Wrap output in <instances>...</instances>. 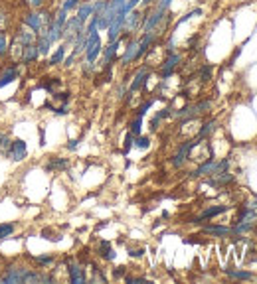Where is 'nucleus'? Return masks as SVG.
<instances>
[{
	"instance_id": "nucleus-1",
	"label": "nucleus",
	"mask_w": 257,
	"mask_h": 284,
	"mask_svg": "<svg viewBox=\"0 0 257 284\" xmlns=\"http://www.w3.org/2000/svg\"><path fill=\"white\" fill-rule=\"evenodd\" d=\"M54 20V14L49 10H30V12H24L22 14V24L24 28H30L34 34H40L42 30H46L47 26Z\"/></svg>"
},
{
	"instance_id": "nucleus-2",
	"label": "nucleus",
	"mask_w": 257,
	"mask_h": 284,
	"mask_svg": "<svg viewBox=\"0 0 257 284\" xmlns=\"http://www.w3.org/2000/svg\"><path fill=\"white\" fill-rule=\"evenodd\" d=\"M28 274H30V266L26 264H8L2 274H0V282L4 284H26L28 280Z\"/></svg>"
},
{
	"instance_id": "nucleus-3",
	"label": "nucleus",
	"mask_w": 257,
	"mask_h": 284,
	"mask_svg": "<svg viewBox=\"0 0 257 284\" xmlns=\"http://www.w3.org/2000/svg\"><path fill=\"white\" fill-rule=\"evenodd\" d=\"M200 144H202V140H198L196 136H194L192 140L182 142V144L178 146V150L174 152V156L170 158V164H172V168L180 170V168H182V166H184L188 160H190V154H192V150H194L196 146H200Z\"/></svg>"
},
{
	"instance_id": "nucleus-4",
	"label": "nucleus",
	"mask_w": 257,
	"mask_h": 284,
	"mask_svg": "<svg viewBox=\"0 0 257 284\" xmlns=\"http://www.w3.org/2000/svg\"><path fill=\"white\" fill-rule=\"evenodd\" d=\"M150 79V65H142L139 69L135 71V75H133V81L129 83V89H127V93H125V101L129 103L135 93H139L140 89L146 85V81Z\"/></svg>"
},
{
	"instance_id": "nucleus-5",
	"label": "nucleus",
	"mask_w": 257,
	"mask_h": 284,
	"mask_svg": "<svg viewBox=\"0 0 257 284\" xmlns=\"http://www.w3.org/2000/svg\"><path fill=\"white\" fill-rule=\"evenodd\" d=\"M83 28H85V22H81L77 16H71V18H68V22H66V26H64V36H62L64 44L73 46V42H75L77 34H79Z\"/></svg>"
},
{
	"instance_id": "nucleus-6",
	"label": "nucleus",
	"mask_w": 257,
	"mask_h": 284,
	"mask_svg": "<svg viewBox=\"0 0 257 284\" xmlns=\"http://www.w3.org/2000/svg\"><path fill=\"white\" fill-rule=\"evenodd\" d=\"M4 156L10 162H22V160H26V156H28V144H26V140H22V138H12L10 148H8V152Z\"/></svg>"
},
{
	"instance_id": "nucleus-7",
	"label": "nucleus",
	"mask_w": 257,
	"mask_h": 284,
	"mask_svg": "<svg viewBox=\"0 0 257 284\" xmlns=\"http://www.w3.org/2000/svg\"><path fill=\"white\" fill-rule=\"evenodd\" d=\"M180 61H182V55L178 53V51H172V53H166V57H164V61L161 63V77L163 79H170L172 75H174V71L176 67L180 65Z\"/></svg>"
},
{
	"instance_id": "nucleus-8",
	"label": "nucleus",
	"mask_w": 257,
	"mask_h": 284,
	"mask_svg": "<svg viewBox=\"0 0 257 284\" xmlns=\"http://www.w3.org/2000/svg\"><path fill=\"white\" fill-rule=\"evenodd\" d=\"M125 40L119 36V40H115V42H109V46L103 47V57H101V63H103V69H109L115 61H117V53H119V47H121V44H123Z\"/></svg>"
},
{
	"instance_id": "nucleus-9",
	"label": "nucleus",
	"mask_w": 257,
	"mask_h": 284,
	"mask_svg": "<svg viewBox=\"0 0 257 284\" xmlns=\"http://www.w3.org/2000/svg\"><path fill=\"white\" fill-rule=\"evenodd\" d=\"M230 207H232V205H212V207H206V209L200 213L198 217L190 219L188 223H194V225H204L208 219H214V217H218V215H222V213L230 211Z\"/></svg>"
},
{
	"instance_id": "nucleus-10",
	"label": "nucleus",
	"mask_w": 257,
	"mask_h": 284,
	"mask_svg": "<svg viewBox=\"0 0 257 284\" xmlns=\"http://www.w3.org/2000/svg\"><path fill=\"white\" fill-rule=\"evenodd\" d=\"M164 16H166V12L164 10H152L150 14H144V22H142V34L144 32H157V28L164 22Z\"/></svg>"
},
{
	"instance_id": "nucleus-11",
	"label": "nucleus",
	"mask_w": 257,
	"mask_h": 284,
	"mask_svg": "<svg viewBox=\"0 0 257 284\" xmlns=\"http://www.w3.org/2000/svg\"><path fill=\"white\" fill-rule=\"evenodd\" d=\"M66 270H68V280L71 284H83L87 282V274H85V268L79 264V262H75V260H71L66 264Z\"/></svg>"
},
{
	"instance_id": "nucleus-12",
	"label": "nucleus",
	"mask_w": 257,
	"mask_h": 284,
	"mask_svg": "<svg viewBox=\"0 0 257 284\" xmlns=\"http://www.w3.org/2000/svg\"><path fill=\"white\" fill-rule=\"evenodd\" d=\"M214 174H216V156H210V158H206L202 164L198 166L196 170L190 172V180L208 178V176H214Z\"/></svg>"
},
{
	"instance_id": "nucleus-13",
	"label": "nucleus",
	"mask_w": 257,
	"mask_h": 284,
	"mask_svg": "<svg viewBox=\"0 0 257 284\" xmlns=\"http://www.w3.org/2000/svg\"><path fill=\"white\" fill-rule=\"evenodd\" d=\"M40 49L36 47V44H30V46H24L20 51V57H18V63L22 65H32V63H38L40 61Z\"/></svg>"
},
{
	"instance_id": "nucleus-14",
	"label": "nucleus",
	"mask_w": 257,
	"mask_h": 284,
	"mask_svg": "<svg viewBox=\"0 0 257 284\" xmlns=\"http://www.w3.org/2000/svg\"><path fill=\"white\" fill-rule=\"evenodd\" d=\"M235 182V174H230L228 170L226 172H220V174H216V176H208V180H206V184L212 186V188H226V186H230V184H234Z\"/></svg>"
},
{
	"instance_id": "nucleus-15",
	"label": "nucleus",
	"mask_w": 257,
	"mask_h": 284,
	"mask_svg": "<svg viewBox=\"0 0 257 284\" xmlns=\"http://www.w3.org/2000/svg\"><path fill=\"white\" fill-rule=\"evenodd\" d=\"M137 47H139V38L131 36V38H129V42H127V47H125V53H123V57H121V65H123V67H127V65H131V63H135Z\"/></svg>"
},
{
	"instance_id": "nucleus-16",
	"label": "nucleus",
	"mask_w": 257,
	"mask_h": 284,
	"mask_svg": "<svg viewBox=\"0 0 257 284\" xmlns=\"http://www.w3.org/2000/svg\"><path fill=\"white\" fill-rule=\"evenodd\" d=\"M18 75H20V71H18V63L16 61L4 65V69L0 73V89L6 87V85H10V83H14L18 79Z\"/></svg>"
},
{
	"instance_id": "nucleus-17",
	"label": "nucleus",
	"mask_w": 257,
	"mask_h": 284,
	"mask_svg": "<svg viewBox=\"0 0 257 284\" xmlns=\"http://www.w3.org/2000/svg\"><path fill=\"white\" fill-rule=\"evenodd\" d=\"M70 168V158H66V156H49L47 158V162L44 164V170L46 172H66Z\"/></svg>"
},
{
	"instance_id": "nucleus-18",
	"label": "nucleus",
	"mask_w": 257,
	"mask_h": 284,
	"mask_svg": "<svg viewBox=\"0 0 257 284\" xmlns=\"http://www.w3.org/2000/svg\"><path fill=\"white\" fill-rule=\"evenodd\" d=\"M68 47L70 46L64 44V42L56 47V51L47 57V63H46L47 67H58V65H62V63H64V57H66V53H68Z\"/></svg>"
},
{
	"instance_id": "nucleus-19",
	"label": "nucleus",
	"mask_w": 257,
	"mask_h": 284,
	"mask_svg": "<svg viewBox=\"0 0 257 284\" xmlns=\"http://www.w3.org/2000/svg\"><path fill=\"white\" fill-rule=\"evenodd\" d=\"M12 42H16L18 46H30V44H36V34L30 30V28H26V30H18L16 34H14V40Z\"/></svg>"
},
{
	"instance_id": "nucleus-20",
	"label": "nucleus",
	"mask_w": 257,
	"mask_h": 284,
	"mask_svg": "<svg viewBox=\"0 0 257 284\" xmlns=\"http://www.w3.org/2000/svg\"><path fill=\"white\" fill-rule=\"evenodd\" d=\"M218 124H220V122H218L216 118H210V120H206V122H204V124L200 126V130L196 132V138H198V140H206V138H210L212 134L216 132Z\"/></svg>"
},
{
	"instance_id": "nucleus-21",
	"label": "nucleus",
	"mask_w": 257,
	"mask_h": 284,
	"mask_svg": "<svg viewBox=\"0 0 257 284\" xmlns=\"http://www.w3.org/2000/svg\"><path fill=\"white\" fill-rule=\"evenodd\" d=\"M40 89H46L47 93H56L60 87H62V77H56V75H49V77H42V81L38 83Z\"/></svg>"
},
{
	"instance_id": "nucleus-22",
	"label": "nucleus",
	"mask_w": 257,
	"mask_h": 284,
	"mask_svg": "<svg viewBox=\"0 0 257 284\" xmlns=\"http://www.w3.org/2000/svg\"><path fill=\"white\" fill-rule=\"evenodd\" d=\"M97 257L109 262V260H115L117 253H115V249L111 247V243H109V241H101V243H99V247H97Z\"/></svg>"
},
{
	"instance_id": "nucleus-23",
	"label": "nucleus",
	"mask_w": 257,
	"mask_h": 284,
	"mask_svg": "<svg viewBox=\"0 0 257 284\" xmlns=\"http://www.w3.org/2000/svg\"><path fill=\"white\" fill-rule=\"evenodd\" d=\"M52 42H49V38H47L46 30H42L40 34H36V47L40 49V55H49V51H52Z\"/></svg>"
},
{
	"instance_id": "nucleus-24",
	"label": "nucleus",
	"mask_w": 257,
	"mask_h": 284,
	"mask_svg": "<svg viewBox=\"0 0 257 284\" xmlns=\"http://www.w3.org/2000/svg\"><path fill=\"white\" fill-rule=\"evenodd\" d=\"M204 233L214 237H230L234 235L232 227H224V225H204Z\"/></svg>"
},
{
	"instance_id": "nucleus-25",
	"label": "nucleus",
	"mask_w": 257,
	"mask_h": 284,
	"mask_svg": "<svg viewBox=\"0 0 257 284\" xmlns=\"http://www.w3.org/2000/svg\"><path fill=\"white\" fill-rule=\"evenodd\" d=\"M75 16H77L81 22L87 24V20L93 16V2H89V0H87V2H81V4L77 6V14H75Z\"/></svg>"
},
{
	"instance_id": "nucleus-26",
	"label": "nucleus",
	"mask_w": 257,
	"mask_h": 284,
	"mask_svg": "<svg viewBox=\"0 0 257 284\" xmlns=\"http://www.w3.org/2000/svg\"><path fill=\"white\" fill-rule=\"evenodd\" d=\"M224 272L230 276V278H235V280H253L255 274L249 272V270H234V268H224Z\"/></svg>"
},
{
	"instance_id": "nucleus-27",
	"label": "nucleus",
	"mask_w": 257,
	"mask_h": 284,
	"mask_svg": "<svg viewBox=\"0 0 257 284\" xmlns=\"http://www.w3.org/2000/svg\"><path fill=\"white\" fill-rule=\"evenodd\" d=\"M10 51V38L4 28H0V59H4Z\"/></svg>"
},
{
	"instance_id": "nucleus-28",
	"label": "nucleus",
	"mask_w": 257,
	"mask_h": 284,
	"mask_svg": "<svg viewBox=\"0 0 257 284\" xmlns=\"http://www.w3.org/2000/svg\"><path fill=\"white\" fill-rule=\"evenodd\" d=\"M16 221H6V223H0V241H4V239H8V237L14 235V231H16Z\"/></svg>"
},
{
	"instance_id": "nucleus-29",
	"label": "nucleus",
	"mask_w": 257,
	"mask_h": 284,
	"mask_svg": "<svg viewBox=\"0 0 257 284\" xmlns=\"http://www.w3.org/2000/svg\"><path fill=\"white\" fill-rule=\"evenodd\" d=\"M34 264L40 266V268H46V266H52L56 262V257L54 255H42V257H32Z\"/></svg>"
},
{
	"instance_id": "nucleus-30",
	"label": "nucleus",
	"mask_w": 257,
	"mask_h": 284,
	"mask_svg": "<svg viewBox=\"0 0 257 284\" xmlns=\"http://www.w3.org/2000/svg\"><path fill=\"white\" fill-rule=\"evenodd\" d=\"M212 73H214V67H212L210 63H204V65L198 69V79H200L202 83H208L212 79Z\"/></svg>"
},
{
	"instance_id": "nucleus-31",
	"label": "nucleus",
	"mask_w": 257,
	"mask_h": 284,
	"mask_svg": "<svg viewBox=\"0 0 257 284\" xmlns=\"http://www.w3.org/2000/svg\"><path fill=\"white\" fill-rule=\"evenodd\" d=\"M155 101H157V97H152V99H146L142 105H139V107H137V111H135V117H140V118L144 117V115L150 111V107L155 105Z\"/></svg>"
},
{
	"instance_id": "nucleus-32",
	"label": "nucleus",
	"mask_w": 257,
	"mask_h": 284,
	"mask_svg": "<svg viewBox=\"0 0 257 284\" xmlns=\"http://www.w3.org/2000/svg\"><path fill=\"white\" fill-rule=\"evenodd\" d=\"M10 132H4V130H0V154H6L8 152V148H10Z\"/></svg>"
},
{
	"instance_id": "nucleus-33",
	"label": "nucleus",
	"mask_w": 257,
	"mask_h": 284,
	"mask_svg": "<svg viewBox=\"0 0 257 284\" xmlns=\"http://www.w3.org/2000/svg\"><path fill=\"white\" fill-rule=\"evenodd\" d=\"M200 14H202V8H194V10H190L188 14H184L182 18H178V20H176V24H174V30H176L178 26H182L184 22H188L190 18H194V16H200Z\"/></svg>"
},
{
	"instance_id": "nucleus-34",
	"label": "nucleus",
	"mask_w": 257,
	"mask_h": 284,
	"mask_svg": "<svg viewBox=\"0 0 257 284\" xmlns=\"http://www.w3.org/2000/svg\"><path fill=\"white\" fill-rule=\"evenodd\" d=\"M129 132H131L133 136H139L140 132H142V118L140 117L133 118V122H131V126H129Z\"/></svg>"
},
{
	"instance_id": "nucleus-35",
	"label": "nucleus",
	"mask_w": 257,
	"mask_h": 284,
	"mask_svg": "<svg viewBox=\"0 0 257 284\" xmlns=\"http://www.w3.org/2000/svg\"><path fill=\"white\" fill-rule=\"evenodd\" d=\"M133 144H135L137 148H140V150H146V148H150V138L139 134V136H135V142H133Z\"/></svg>"
},
{
	"instance_id": "nucleus-36",
	"label": "nucleus",
	"mask_w": 257,
	"mask_h": 284,
	"mask_svg": "<svg viewBox=\"0 0 257 284\" xmlns=\"http://www.w3.org/2000/svg\"><path fill=\"white\" fill-rule=\"evenodd\" d=\"M52 95H54V99L62 101V105H68V103H70V99H71L70 91H56V93H52Z\"/></svg>"
},
{
	"instance_id": "nucleus-37",
	"label": "nucleus",
	"mask_w": 257,
	"mask_h": 284,
	"mask_svg": "<svg viewBox=\"0 0 257 284\" xmlns=\"http://www.w3.org/2000/svg\"><path fill=\"white\" fill-rule=\"evenodd\" d=\"M81 4V0H64V4H62V8L64 10H68V12H71V10H77V6Z\"/></svg>"
},
{
	"instance_id": "nucleus-38",
	"label": "nucleus",
	"mask_w": 257,
	"mask_h": 284,
	"mask_svg": "<svg viewBox=\"0 0 257 284\" xmlns=\"http://www.w3.org/2000/svg\"><path fill=\"white\" fill-rule=\"evenodd\" d=\"M52 113H54L56 117H66V115L70 113V107H68V105H62V107H54V109H52Z\"/></svg>"
},
{
	"instance_id": "nucleus-39",
	"label": "nucleus",
	"mask_w": 257,
	"mask_h": 284,
	"mask_svg": "<svg viewBox=\"0 0 257 284\" xmlns=\"http://www.w3.org/2000/svg\"><path fill=\"white\" fill-rule=\"evenodd\" d=\"M157 118H161V120H164V118H170L172 117V107L168 105V107H164V109H161L157 115H155Z\"/></svg>"
},
{
	"instance_id": "nucleus-40",
	"label": "nucleus",
	"mask_w": 257,
	"mask_h": 284,
	"mask_svg": "<svg viewBox=\"0 0 257 284\" xmlns=\"http://www.w3.org/2000/svg\"><path fill=\"white\" fill-rule=\"evenodd\" d=\"M107 6V0H95L93 2V14H101Z\"/></svg>"
},
{
	"instance_id": "nucleus-41",
	"label": "nucleus",
	"mask_w": 257,
	"mask_h": 284,
	"mask_svg": "<svg viewBox=\"0 0 257 284\" xmlns=\"http://www.w3.org/2000/svg\"><path fill=\"white\" fill-rule=\"evenodd\" d=\"M133 142H135V136L129 132V134H127V138H125V146H123V152H125V154H129V150H131Z\"/></svg>"
},
{
	"instance_id": "nucleus-42",
	"label": "nucleus",
	"mask_w": 257,
	"mask_h": 284,
	"mask_svg": "<svg viewBox=\"0 0 257 284\" xmlns=\"http://www.w3.org/2000/svg\"><path fill=\"white\" fill-rule=\"evenodd\" d=\"M75 59H77V55L71 51V55H66V57H64V63H62V65H64V67H71V65H75Z\"/></svg>"
},
{
	"instance_id": "nucleus-43",
	"label": "nucleus",
	"mask_w": 257,
	"mask_h": 284,
	"mask_svg": "<svg viewBox=\"0 0 257 284\" xmlns=\"http://www.w3.org/2000/svg\"><path fill=\"white\" fill-rule=\"evenodd\" d=\"M125 274H127V266L121 264V266H115V268H113V278H123Z\"/></svg>"
},
{
	"instance_id": "nucleus-44",
	"label": "nucleus",
	"mask_w": 257,
	"mask_h": 284,
	"mask_svg": "<svg viewBox=\"0 0 257 284\" xmlns=\"http://www.w3.org/2000/svg\"><path fill=\"white\" fill-rule=\"evenodd\" d=\"M26 2H28V6L34 8V10H40V8H44V4H46V0H26Z\"/></svg>"
},
{
	"instance_id": "nucleus-45",
	"label": "nucleus",
	"mask_w": 257,
	"mask_h": 284,
	"mask_svg": "<svg viewBox=\"0 0 257 284\" xmlns=\"http://www.w3.org/2000/svg\"><path fill=\"white\" fill-rule=\"evenodd\" d=\"M159 126H161V118L152 117V120H150V124H148V128H150V132H157V130H159Z\"/></svg>"
},
{
	"instance_id": "nucleus-46",
	"label": "nucleus",
	"mask_w": 257,
	"mask_h": 284,
	"mask_svg": "<svg viewBox=\"0 0 257 284\" xmlns=\"http://www.w3.org/2000/svg\"><path fill=\"white\" fill-rule=\"evenodd\" d=\"M129 255H131L133 259H140V257L144 255V249H131V251H129Z\"/></svg>"
},
{
	"instance_id": "nucleus-47",
	"label": "nucleus",
	"mask_w": 257,
	"mask_h": 284,
	"mask_svg": "<svg viewBox=\"0 0 257 284\" xmlns=\"http://www.w3.org/2000/svg\"><path fill=\"white\" fill-rule=\"evenodd\" d=\"M170 4H172V0H159V4H157V8H159V10H164V12H166Z\"/></svg>"
},
{
	"instance_id": "nucleus-48",
	"label": "nucleus",
	"mask_w": 257,
	"mask_h": 284,
	"mask_svg": "<svg viewBox=\"0 0 257 284\" xmlns=\"http://www.w3.org/2000/svg\"><path fill=\"white\" fill-rule=\"evenodd\" d=\"M79 146V138H75V140H70V144H68V150H75Z\"/></svg>"
},
{
	"instance_id": "nucleus-49",
	"label": "nucleus",
	"mask_w": 257,
	"mask_h": 284,
	"mask_svg": "<svg viewBox=\"0 0 257 284\" xmlns=\"http://www.w3.org/2000/svg\"><path fill=\"white\" fill-rule=\"evenodd\" d=\"M152 2H155V0H140V6H142V8H146V6H148V4H152Z\"/></svg>"
},
{
	"instance_id": "nucleus-50",
	"label": "nucleus",
	"mask_w": 257,
	"mask_h": 284,
	"mask_svg": "<svg viewBox=\"0 0 257 284\" xmlns=\"http://www.w3.org/2000/svg\"><path fill=\"white\" fill-rule=\"evenodd\" d=\"M44 144H46V142H44V128H42V130H40V146H44Z\"/></svg>"
}]
</instances>
